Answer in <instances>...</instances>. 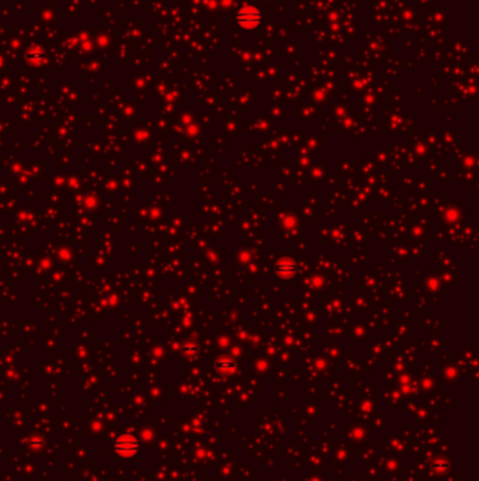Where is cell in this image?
I'll return each mask as SVG.
<instances>
[{
  "label": "cell",
  "instance_id": "6da1fadb",
  "mask_svg": "<svg viewBox=\"0 0 479 481\" xmlns=\"http://www.w3.org/2000/svg\"><path fill=\"white\" fill-rule=\"evenodd\" d=\"M236 21L243 30H254L262 21V13L254 6H246L236 14Z\"/></svg>",
  "mask_w": 479,
  "mask_h": 481
},
{
  "label": "cell",
  "instance_id": "7a4b0ae2",
  "mask_svg": "<svg viewBox=\"0 0 479 481\" xmlns=\"http://www.w3.org/2000/svg\"><path fill=\"white\" fill-rule=\"evenodd\" d=\"M297 269H298V266L295 265V263H293V262H288V265L287 263H279V265H276V272H279V273H282V275H294L295 272H297Z\"/></svg>",
  "mask_w": 479,
  "mask_h": 481
},
{
  "label": "cell",
  "instance_id": "3957f363",
  "mask_svg": "<svg viewBox=\"0 0 479 481\" xmlns=\"http://www.w3.org/2000/svg\"><path fill=\"white\" fill-rule=\"evenodd\" d=\"M215 367H216L218 370H233V369L236 367V364H235L233 361H221L215 364Z\"/></svg>",
  "mask_w": 479,
  "mask_h": 481
}]
</instances>
